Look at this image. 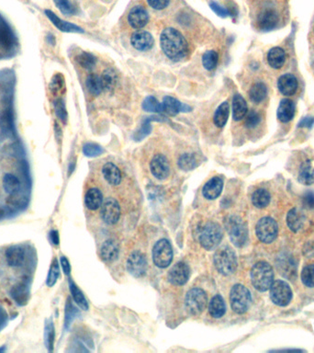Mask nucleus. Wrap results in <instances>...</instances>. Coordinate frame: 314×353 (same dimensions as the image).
<instances>
[{
  "label": "nucleus",
  "mask_w": 314,
  "mask_h": 353,
  "mask_svg": "<svg viewBox=\"0 0 314 353\" xmlns=\"http://www.w3.org/2000/svg\"><path fill=\"white\" fill-rule=\"evenodd\" d=\"M160 44L164 54L171 60H180L186 56L189 51L185 37L174 28H166L162 31Z\"/></svg>",
  "instance_id": "f257e3e1"
},
{
  "label": "nucleus",
  "mask_w": 314,
  "mask_h": 353,
  "mask_svg": "<svg viewBox=\"0 0 314 353\" xmlns=\"http://www.w3.org/2000/svg\"><path fill=\"white\" fill-rule=\"evenodd\" d=\"M251 281L253 286L257 291H266L274 282V272L269 263L266 261H259L251 270Z\"/></svg>",
  "instance_id": "f03ea898"
},
{
  "label": "nucleus",
  "mask_w": 314,
  "mask_h": 353,
  "mask_svg": "<svg viewBox=\"0 0 314 353\" xmlns=\"http://www.w3.org/2000/svg\"><path fill=\"white\" fill-rule=\"evenodd\" d=\"M225 228L230 237L231 241L235 247H242L248 240L246 224L237 215H230L225 220Z\"/></svg>",
  "instance_id": "7ed1b4c3"
},
{
  "label": "nucleus",
  "mask_w": 314,
  "mask_h": 353,
  "mask_svg": "<svg viewBox=\"0 0 314 353\" xmlns=\"http://www.w3.org/2000/svg\"><path fill=\"white\" fill-rule=\"evenodd\" d=\"M213 261L215 268L222 275H231L237 269V257L230 247L226 246L218 249Z\"/></svg>",
  "instance_id": "20e7f679"
},
{
  "label": "nucleus",
  "mask_w": 314,
  "mask_h": 353,
  "mask_svg": "<svg viewBox=\"0 0 314 353\" xmlns=\"http://www.w3.org/2000/svg\"><path fill=\"white\" fill-rule=\"evenodd\" d=\"M230 302L234 312L239 315L244 313L252 304L251 292L242 284H235L231 290Z\"/></svg>",
  "instance_id": "39448f33"
},
{
  "label": "nucleus",
  "mask_w": 314,
  "mask_h": 353,
  "mask_svg": "<svg viewBox=\"0 0 314 353\" xmlns=\"http://www.w3.org/2000/svg\"><path fill=\"white\" fill-rule=\"evenodd\" d=\"M222 237L223 232L221 225H218L217 223L210 222L206 224L201 231V234L199 236V242L205 249L212 250L221 243Z\"/></svg>",
  "instance_id": "423d86ee"
},
{
  "label": "nucleus",
  "mask_w": 314,
  "mask_h": 353,
  "mask_svg": "<svg viewBox=\"0 0 314 353\" xmlns=\"http://www.w3.org/2000/svg\"><path fill=\"white\" fill-rule=\"evenodd\" d=\"M186 311L192 316H199L208 305L206 292L199 288H193L187 291L185 300Z\"/></svg>",
  "instance_id": "0eeeda50"
},
{
  "label": "nucleus",
  "mask_w": 314,
  "mask_h": 353,
  "mask_svg": "<svg viewBox=\"0 0 314 353\" xmlns=\"http://www.w3.org/2000/svg\"><path fill=\"white\" fill-rule=\"evenodd\" d=\"M256 234L262 243L270 244L274 242L279 234V225L271 217H263L257 222Z\"/></svg>",
  "instance_id": "6e6552de"
},
{
  "label": "nucleus",
  "mask_w": 314,
  "mask_h": 353,
  "mask_svg": "<svg viewBox=\"0 0 314 353\" xmlns=\"http://www.w3.org/2000/svg\"><path fill=\"white\" fill-rule=\"evenodd\" d=\"M270 299L275 305L287 306L291 302L293 297L291 288L287 282L282 280L274 281L270 287Z\"/></svg>",
  "instance_id": "1a4fd4ad"
},
{
  "label": "nucleus",
  "mask_w": 314,
  "mask_h": 353,
  "mask_svg": "<svg viewBox=\"0 0 314 353\" xmlns=\"http://www.w3.org/2000/svg\"><path fill=\"white\" fill-rule=\"evenodd\" d=\"M153 260L159 268H166L172 262V247L166 239H161L155 244L153 248Z\"/></svg>",
  "instance_id": "9d476101"
},
{
  "label": "nucleus",
  "mask_w": 314,
  "mask_h": 353,
  "mask_svg": "<svg viewBox=\"0 0 314 353\" xmlns=\"http://www.w3.org/2000/svg\"><path fill=\"white\" fill-rule=\"evenodd\" d=\"M101 215L108 225H114L120 217V208L115 199L108 198L101 205Z\"/></svg>",
  "instance_id": "9b49d317"
},
{
  "label": "nucleus",
  "mask_w": 314,
  "mask_h": 353,
  "mask_svg": "<svg viewBox=\"0 0 314 353\" xmlns=\"http://www.w3.org/2000/svg\"><path fill=\"white\" fill-rule=\"evenodd\" d=\"M127 269L133 277H142L147 269L146 258L141 252H133L127 261Z\"/></svg>",
  "instance_id": "f8f14e48"
},
{
  "label": "nucleus",
  "mask_w": 314,
  "mask_h": 353,
  "mask_svg": "<svg viewBox=\"0 0 314 353\" xmlns=\"http://www.w3.org/2000/svg\"><path fill=\"white\" fill-rule=\"evenodd\" d=\"M190 278V268L184 262L174 265L169 272V280L174 285H184Z\"/></svg>",
  "instance_id": "ddd939ff"
},
{
  "label": "nucleus",
  "mask_w": 314,
  "mask_h": 353,
  "mask_svg": "<svg viewBox=\"0 0 314 353\" xmlns=\"http://www.w3.org/2000/svg\"><path fill=\"white\" fill-rule=\"evenodd\" d=\"M151 172L158 180H165L169 176L170 167L169 161L163 154H156L150 163Z\"/></svg>",
  "instance_id": "4468645a"
},
{
  "label": "nucleus",
  "mask_w": 314,
  "mask_h": 353,
  "mask_svg": "<svg viewBox=\"0 0 314 353\" xmlns=\"http://www.w3.org/2000/svg\"><path fill=\"white\" fill-rule=\"evenodd\" d=\"M307 217L305 213L300 208H293L287 214V224L292 232H301L304 229Z\"/></svg>",
  "instance_id": "2eb2a0df"
},
{
  "label": "nucleus",
  "mask_w": 314,
  "mask_h": 353,
  "mask_svg": "<svg viewBox=\"0 0 314 353\" xmlns=\"http://www.w3.org/2000/svg\"><path fill=\"white\" fill-rule=\"evenodd\" d=\"M148 21H149L148 12L142 6H135L129 12V24L135 30L143 28L148 23Z\"/></svg>",
  "instance_id": "dca6fc26"
},
{
  "label": "nucleus",
  "mask_w": 314,
  "mask_h": 353,
  "mask_svg": "<svg viewBox=\"0 0 314 353\" xmlns=\"http://www.w3.org/2000/svg\"><path fill=\"white\" fill-rule=\"evenodd\" d=\"M45 13L46 17L49 18V21L52 22L59 31H62V32H73V33H83L84 32V30L82 28L75 25L74 23L66 22L62 18H59L57 15L53 12L52 10L46 9L45 10Z\"/></svg>",
  "instance_id": "f3484780"
},
{
  "label": "nucleus",
  "mask_w": 314,
  "mask_h": 353,
  "mask_svg": "<svg viewBox=\"0 0 314 353\" xmlns=\"http://www.w3.org/2000/svg\"><path fill=\"white\" fill-rule=\"evenodd\" d=\"M279 22V16L273 9H265L258 15L257 24L262 31H269L275 29Z\"/></svg>",
  "instance_id": "a211bd4d"
},
{
  "label": "nucleus",
  "mask_w": 314,
  "mask_h": 353,
  "mask_svg": "<svg viewBox=\"0 0 314 353\" xmlns=\"http://www.w3.org/2000/svg\"><path fill=\"white\" fill-rule=\"evenodd\" d=\"M131 44L138 51H148L153 48L155 40L149 32L139 31L134 32L131 38Z\"/></svg>",
  "instance_id": "6ab92c4d"
},
{
  "label": "nucleus",
  "mask_w": 314,
  "mask_h": 353,
  "mask_svg": "<svg viewBox=\"0 0 314 353\" xmlns=\"http://www.w3.org/2000/svg\"><path fill=\"white\" fill-rule=\"evenodd\" d=\"M6 261L10 267H22L25 262V250L20 245L9 247L6 250Z\"/></svg>",
  "instance_id": "aec40b11"
},
{
  "label": "nucleus",
  "mask_w": 314,
  "mask_h": 353,
  "mask_svg": "<svg viewBox=\"0 0 314 353\" xmlns=\"http://www.w3.org/2000/svg\"><path fill=\"white\" fill-rule=\"evenodd\" d=\"M162 110L169 116H176L181 111H191V108L178 102L175 97L166 96L162 102Z\"/></svg>",
  "instance_id": "412c9836"
},
{
  "label": "nucleus",
  "mask_w": 314,
  "mask_h": 353,
  "mask_svg": "<svg viewBox=\"0 0 314 353\" xmlns=\"http://www.w3.org/2000/svg\"><path fill=\"white\" fill-rule=\"evenodd\" d=\"M298 80L292 74H285L281 75L278 81L279 91L285 96H292L298 89Z\"/></svg>",
  "instance_id": "4be33fe9"
},
{
  "label": "nucleus",
  "mask_w": 314,
  "mask_h": 353,
  "mask_svg": "<svg viewBox=\"0 0 314 353\" xmlns=\"http://www.w3.org/2000/svg\"><path fill=\"white\" fill-rule=\"evenodd\" d=\"M223 188V181L220 176H213L204 185L202 193L208 200H214L221 195Z\"/></svg>",
  "instance_id": "5701e85b"
},
{
  "label": "nucleus",
  "mask_w": 314,
  "mask_h": 353,
  "mask_svg": "<svg viewBox=\"0 0 314 353\" xmlns=\"http://www.w3.org/2000/svg\"><path fill=\"white\" fill-rule=\"evenodd\" d=\"M278 118L282 123L290 122L295 115L294 102L289 99H283L278 108Z\"/></svg>",
  "instance_id": "b1692460"
},
{
  "label": "nucleus",
  "mask_w": 314,
  "mask_h": 353,
  "mask_svg": "<svg viewBox=\"0 0 314 353\" xmlns=\"http://www.w3.org/2000/svg\"><path fill=\"white\" fill-rule=\"evenodd\" d=\"M120 252V247L119 244L114 241L113 239H109L102 245L100 249V255L101 258L105 261H114L117 260Z\"/></svg>",
  "instance_id": "393cba45"
},
{
  "label": "nucleus",
  "mask_w": 314,
  "mask_h": 353,
  "mask_svg": "<svg viewBox=\"0 0 314 353\" xmlns=\"http://www.w3.org/2000/svg\"><path fill=\"white\" fill-rule=\"evenodd\" d=\"M10 296L17 305L20 306L26 305L30 297L29 288L27 283H19L12 287V289L10 290Z\"/></svg>",
  "instance_id": "a878e982"
},
{
  "label": "nucleus",
  "mask_w": 314,
  "mask_h": 353,
  "mask_svg": "<svg viewBox=\"0 0 314 353\" xmlns=\"http://www.w3.org/2000/svg\"><path fill=\"white\" fill-rule=\"evenodd\" d=\"M103 176L111 185H118L121 181V173L115 164L107 163L102 168Z\"/></svg>",
  "instance_id": "bb28decb"
},
{
  "label": "nucleus",
  "mask_w": 314,
  "mask_h": 353,
  "mask_svg": "<svg viewBox=\"0 0 314 353\" xmlns=\"http://www.w3.org/2000/svg\"><path fill=\"white\" fill-rule=\"evenodd\" d=\"M86 206L91 211H96L103 203V196L101 191L96 188L88 190L85 196Z\"/></svg>",
  "instance_id": "cd10ccee"
},
{
  "label": "nucleus",
  "mask_w": 314,
  "mask_h": 353,
  "mask_svg": "<svg viewBox=\"0 0 314 353\" xmlns=\"http://www.w3.org/2000/svg\"><path fill=\"white\" fill-rule=\"evenodd\" d=\"M286 61V53L283 49L280 47H274L271 49L267 53V62L271 67L275 69H279L284 66Z\"/></svg>",
  "instance_id": "c85d7f7f"
},
{
  "label": "nucleus",
  "mask_w": 314,
  "mask_h": 353,
  "mask_svg": "<svg viewBox=\"0 0 314 353\" xmlns=\"http://www.w3.org/2000/svg\"><path fill=\"white\" fill-rule=\"evenodd\" d=\"M247 103L240 94L235 95L233 100V118L235 121H241L247 113Z\"/></svg>",
  "instance_id": "c756f323"
},
{
  "label": "nucleus",
  "mask_w": 314,
  "mask_h": 353,
  "mask_svg": "<svg viewBox=\"0 0 314 353\" xmlns=\"http://www.w3.org/2000/svg\"><path fill=\"white\" fill-rule=\"evenodd\" d=\"M299 181L303 185L314 184V168L310 160L303 162L299 172Z\"/></svg>",
  "instance_id": "7c9ffc66"
},
{
  "label": "nucleus",
  "mask_w": 314,
  "mask_h": 353,
  "mask_svg": "<svg viewBox=\"0 0 314 353\" xmlns=\"http://www.w3.org/2000/svg\"><path fill=\"white\" fill-rule=\"evenodd\" d=\"M226 312L225 302L221 296H215L210 302L208 313L214 318H221Z\"/></svg>",
  "instance_id": "2f4dec72"
},
{
  "label": "nucleus",
  "mask_w": 314,
  "mask_h": 353,
  "mask_svg": "<svg viewBox=\"0 0 314 353\" xmlns=\"http://www.w3.org/2000/svg\"><path fill=\"white\" fill-rule=\"evenodd\" d=\"M230 115V105L228 102H222L217 110H215V113L213 116V122L218 127L222 128L224 127L228 118Z\"/></svg>",
  "instance_id": "473e14b6"
},
{
  "label": "nucleus",
  "mask_w": 314,
  "mask_h": 353,
  "mask_svg": "<svg viewBox=\"0 0 314 353\" xmlns=\"http://www.w3.org/2000/svg\"><path fill=\"white\" fill-rule=\"evenodd\" d=\"M3 188L8 194H17L20 189V181L13 174L7 173L3 176Z\"/></svg>",
  "instance_id": "72a5a7b5"
},
{
  "label": "nucleus",
  "mask_w": 314,
  "mask_h": 353,
  "mask_svg": "<svg viewBox=\"0 0 314 353\" xmlns=\"http://www.w3.org/2000/svg\"><path fill=\"white\" fill-rule=\"evenodd\" d=\"M267 88L266 85L262 82H257L253 85L249 90V97L254 103H260L266 97Z\"/></svg>",
  "instance_id": "f704fd0d"
},
{
  "label": "nucleus",
  "mask_w": 314,
  "mask_h": 353,
  "mask_svg": "<svg viewBox=\"0 0 314 353\" xmlns=\"http://www.w3.org/2000/svg\"><path fill=\"white\" fill-rule=\"evenodd\" d=\"M269 192L265 189H258L252 195V203L255 206L259 209H263L268 206L270 203Z\"/></svg>",
  "instance_id": "c9c22d12"
},
{
  "label": "nucleus",
  "mask_w": 314,
  "mask_h": 353,
  "mask_svg": "<svg viewBox=\"0 0 314 353\" xmlns=\"http://www.w3.org/2000/svg\"><path fill=\"white\" fill-rule=\"evenodd\" d=\"M86 85L89 93L93 96H98L103 90L101 79L96 74H91L88 76Z\"/></svg>",
  "instance_id": "e433bc0d"
},
{
  "label": "nucleus",
  "mask_w": 314,
  "mask_h": 353,
  "mask_svg": "<svg viewBox=\"0 0 314 353\" xmlns=\"http://www.w3.org/2000/svg\"><path fill=\"white\" fill-rule=\"evenodd\" d=\"M159 119H157L155 116H152V117H148L146 118L143 123H142L141 127L138 129L136 132L133 133V138L134 139V141H141L143 138H145L147 135H149L151 133V131H152V125H151V122L152 121H158Z\"/></svg>",
  "instance_id": "4c0bfd02"
},
{
  "label": "nucleus",
  "mask_w": 314,
  "mask_h": 353,
  "mask_svg": "<svg viewBox=\"0 0 314 353\" xmlns=\"http://www.w3.org/2000/svg\"><path fill=\"white\" fill-rule=\"evenodd\" d=\"M100 79H101L102 85H103V89L111 91L115 88L117 81H118V75L116 74L115 71L109 68V69H106L103 72Z\"/></svg>",
  "instance_id": "58836bf2"
},
{
  "label": "nucleus",
  "mask_w": 314,
  "mask_h": 353,
  "mask_svg": "<svg viewBox=\"0 0 314 353\" xmlns=\"http://www.w3.org/2000/svg\"><path fill=\"white\" fill-rule=\"evenodd\" d=\"M69 287H70L72 296H73L74 300L76 303V305H78L80 308L83 309V310H88L89 309V304H88L87 299L85 298L82 291L72 281H70V283H69Z\"/></svg>",
  "instance_id": "ea45409f"
},
{
  "label": "nucleus",
  "mask_w": 314,
  "mask_h": 353,
  "mask_svg": "<svg viewBox=\"0 0 314 353\" xmlns=\"http://www.w3.org/2000/svg\"><path fill=\"white\" fill-rule=\"evenodd\" d=\"M55 338V330L52 319H47L45 321V343L49 351H53V344Z\"/></svg>",
  "instance_id": "a19ab883"
},
{
  "label": "nucleus",
  "mask_w": 314,
  "mask_h": 353,
  "mask_svg": "<svg viewBox=\"0 0 314 353\" xmlns=\"http://www.w3.org/2000/svg\"><path fill=\"white\" fill-rule=\"evenodd\" d=\"M75 60L81 67H83L85 69H88V70L92 69L97 64V58L95 57L93 54L87 53V52H83V53L78 54L75 58Z\"/></svg>",
  "instance_id": "79ce46f5"
},
{
  "label": "nucleus",
  "mask_w": 314,
  "mask_h": 353,
  "mask_svg": "<svg viewBox=\"0 0 314 353\" xmlns=\"http://www.w3.org/2000/svg\"><path fill=\"white\" fill-rule=\"evenodd\" d=\"M53 108H54V112L58 119L60 120L62 124H67L68 114H67L66 103L62 97H57L54 100Z\"/></svg>",
  "instance_id": "37998d69"
},
{
  "label": "nucleus",
  "mask_w": 314,
  "mask_h": 353,
  "mask_svg": "<svg viewBox=\"0 0 314 353\" xmlns=\"http://www.w3.org/2000/svg\"><path fill=\"white\" fill-rule=\"evenodd\" d=\"M177 164L182 170L190 171L197 167V159L192 154H184L179 158Z\"/></svg>",
  "instance_id": "c03bdc74"
},
{
  "label": "nucleus",
  "mask_w": 314,
  "mask_h": 353,
  "mask_svg": "<svg viewBox=\"0 0 314 353\" xmlns=\"http://www.w3.org/2000/svg\"><path fill=\"white\" fill-rule=\"evenodd\" d=\"M142 110L147 112H155L161 113L162 110V103H160L154 96H148L142 102Z\"/></svg>",
  "instance_id": "a18cd8bd"
},
{
  "label": "nucleus",
  "mask_w": 314,
  "mask_h": 353,
  "mask_svg": "<svg viewBox=\"0 0 314 353\" xmlns=\"http://www.w3.org/2000/svg\"><path fill=\"white\" fill-rule=\"evenodd\" d=\"M218 59H219V55L215 51L213 50L207 51L202 56V64L204 67L210 71L215 69L217 66Z\"/></svg>",
  "instance_id": "49530a36"
},
{
  "label": "nucleus",
  "mask_w": 314,
  "mask_h": 353,
  "mask_svg": "<svg viewBox=\"0 0 314 353\" xmlns=\"http://www.w3.org/2000/svg\"><path fill=\"white\" fill-rule=\"evenodd\" d=\"M301 282L305 286L314 288V264L307 265L301 270Z\"/></svg>",
  "instance_id": "de8ad7c7"
},
{
  "label": "nucleus",
  "mask_w": 314,
  "mask_h": 353,
  "mask_svg": "<svg viewBox=\"0 0 314 353\" xmlns=\"http://www.w3.org/2000/svg\"><path fill=\"white\" fill-rule=\"evenodd\" d=\"M50 91L51 93L56 96L59 93L62 92V90H65V79L61 74H56L53 76V79L49 85Z\"/></svg>",
  "instance_id": "09e8293b"
},
{
  "label": "nucleus",
  "mask_w": 314,
  "mask_h": 353,
  "mask_svg": "<svg viewBox=\"0 0 314 353\" xmlns=\"http://www.w3.org/2000/svg\"><path fill=\"white\" fill-rule=\"evenodd\" d=\"M60 276V268H59V263L56 259L53 260L50 269H49L48 276L46 279V284L48 287H53L56 282H57L58 278Z\"/></svg>",
  "instance_id": "8fccbe9b"
},
{
  "label": "nucleus",
  "mask_w": 314,
  "mask_h": 353,
  "mask_svg": "<svg viewBox=\"0 0 314 353\" xmlns=\"http://www.w3.org/2000/svg\"><path fill=\"white\" fill-rule=\"evenodd\" d=\"M103 152H104V149L97 144L88 143L83 146V153H84L85 155H87L89 158H94V156L100 155V154H103Z\"/></svg>",
  "instance_id": "3c124183"
},
{
  "label": "nucleus",
  "mask_w": 314,
  "mask_h": 353,
  "mask_svg": "<svg viewBox=\"0 0 314 353\" xmlns=\"http://www.w3.org/2000/svg\"><path fill=\"white\" fill-rule=\"evenodd\" d=\"M54 4L57 7V9L62 12L64 15L70 16L75 13V9L73 7L70 0H53Z\"/></svg>",
  "instance_id": "603ef678"
},
{
  "label": "nucleus",
  "mask_w": 314,
  "mask_h": 353,
  "mask_svg": "<svg viewBox=\"0 0 314 353\" xmlns=\"http://www.w3.org/2000/svg\"><path fill=\"white\" fill-rule=\"evenodd\" d=\"M261 122V116L256 110H250L245 115L244 124L247 128H255Z\"/></svg>",
  "instance_id": "864d4df0"
},
{
  "label": "nucleus",
  "mask_w": 314,
  "mask_h": 353,
  "mask_svg": "<svg viewBox=\"0 0 314 353\" xmlns=\"http://www.w3.org/2000/svg\"><path fill=\"white\" fill-rule=\"evenodd\" d=\"M210 7H211V9H213V12L217 14L219 17L226 18V17H228L230 15L228 9H225L224 7H222V6H221L217 2H215V1L210 2Z\"/></svg>",
  "instance_id": "5fc2aeb1"
},
{
  "label": "nucleus",
  "mask_w": 314,
  "mask_h": 353,
  "mask_svg": "<svg viewBox=\"0 0 314 353\" xmlns=\"http://www.w3.org/2000/svg\"><path fill=\"white\" fill-rule=\"evenodd\" d=\"M147 3L154 9L162 10L169 7L170 0H147Z\"/></svg>",
  "instance_id": "6e6d98bb"
},
{
  "label": "nucleus",
  "mask_w": 314,
  "mask_h": 353,
  "mask_svg": "<svg viewBox=\"0 0 314 353\" xmlns=\"http://www.w3.org/2000/svg\"><path fill=\"white\" fill-rule=\"evenodd\" d=\"M302 205L306 209H314V192L307 191L302 197Z\"/></svg>",
  "instance_id": "4d7b16f0"
},
{
  "label": "nucleus",
  "mask_w": 314,
  "mask_h": 353,
  "mask_svg": "<svg viewBox=\"0 0 314 353\" xmlns=\"http://www.w3.org/2000/svg\"><path fill=\"white\" fill-rule=\"evenodd\" d=\"M75 313H76V311H75V307L72 305L70 300H68L67 309H66V324H67V327L70 325L73 318H75Z\"/></svg>",
  "instance_id": "13d9d810"
},
{
  "label": "nucleus",
  "mask_w": 314,
  "mask_h": 353,
  "mask_svg": "<svg viewBox=\"0 0 314 353\" xmlns=\"http://www.w3.org/2000/svg\"><path fill=\"white\" fill-rule=\"evenodd\" d=\"M314 124L313 117H304L303 119L301 120V122L299 123V127H306V128H310Z\"/></svg>",
  "instance_id": "bf43d9fd"
},
{
  "label": "nucleus",
  "mask_w": 314,
  "mask_h": 353,
  "mask_svg": "<svg viewBox=\"0 0 314 353\" xmlns=\"http://www.w3.org/2000/svg\"><path fill=\"white\" fill-rule=\"evenodd\" d=\"M60 261H61V265H62V269L64 270V272H65V274H67V275H69L70 272H71V266H70L69 261H68L66 257H61Z\"/></svg>",
  "instance_id": "052dcab7"
},
{
  "label": "nucleus",
  "mask_w": 314,
  "mask_h": 353,
  "mask_svg": "<svg viewBox=\"0 0 314 353\" xmlns=\"http://www.w3.org/2000/svg\"><path fill=\"white\" fill-rule=\"evenodd\" d=\"M50 238H51V241L54 244V245H59V234H58L57 231L56 230H53L51 233H50Z\"/></svg>",
  "instance_id": "680f3d73"
},
{
  "label": "nucleus",
  "mask_w": 314,
  "mask_h": 353,
  "mask_svg": "<svg viewBox=\"0 0 314 353\" xmlns=\"http://www.w3.org/2000/svg\"><path fill=\"white\" fill-rule=\"evenodd\" d=\"M46 41H47V43H48L49 44H52V45H54V44H55V38H54V36H53V34H49V35H47V37H46Z\"/></svg>",
  "instance_id": "e2e57ef3"
}]
</instances>
